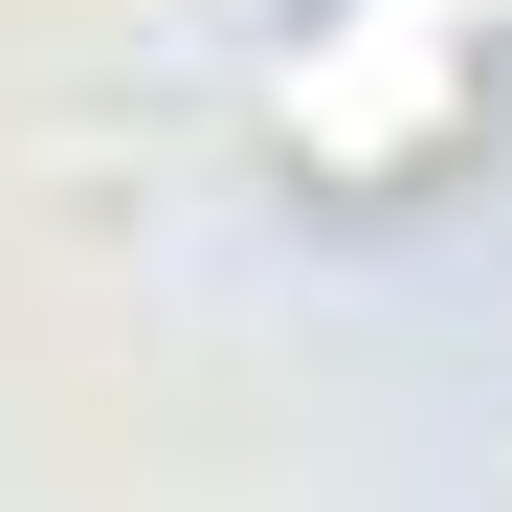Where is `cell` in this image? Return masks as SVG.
<instances>
[{
  "instance_id": "cell-1",
  "label": "cell",
  "mask_w": 512,
  "mask_h": 512,
  "mask_svg": "<svg viewBox=\"0 0 512 512\" xmlns=\"http://www.w3.org/2000/svg\"><path fill=\"white\" fill-rule=\"evenodd\" d=\"M490 23L512 0H312V45L268 67V134L312 179H423L468 134V90H490Z\"/></svg>"
}]
</instances>
